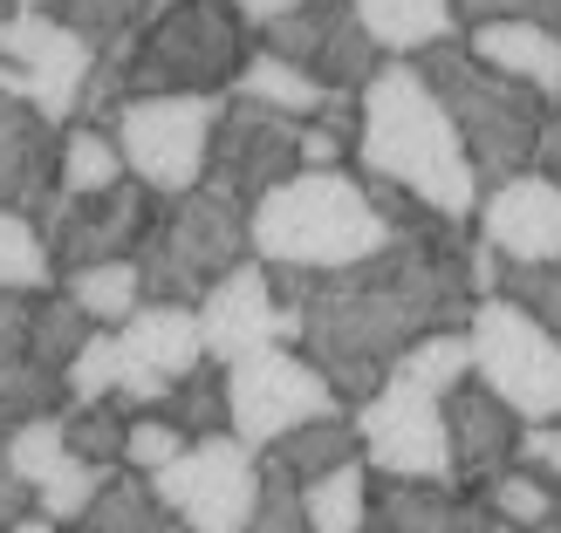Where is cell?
<instances>
[{
	"label": "cell",
	"mask_w": 561,
	"mask_h": 533,
	"mask_svg": "<svg viewBox=\"0 0 561 533\" xmlns=\"http://www.w3.org/2000/svg\"><path fill=\"white\" fill-rule=\"evenodd\" d=\"M356 164L370 178H390L398 192L425 199L445 219L480 212V172L459 144L445 103L417 76L411 55H383L377 76L356 90Z\"/></svg>",
	"instance_id": "cell-1"
},
{
	"label": "cell",
	"mask_w": 561,
	"mask_h": 533,
	"mask_svg": "<svg viewBox=\"0 0 561 533\" xmlns=\"http://www.w3.org/2000/svg\"><path fill=\"white\" fill-rule=\"evenodd\" d=\"M383 240H390L383 212L343 164H301V172H288L247 206V254L267 267L335 274V267H356L363 254H377Z\"/></svg>",
	"instance_id": "cell-2"
},
{
	"label": "cell",
	"mask_w": 561,
	"mask_h": 533,
	"mask_svg": "<svg viewBox=\"0 0 561 533\" xmlns=\"http://www.w3.org/2000/svg\"><path fill=\"white\" fill-rule=\"evenodd\" d=\"M411 62H417V76L432 82V96L445 103V117H453V130H459V144L472 158V172H480V185H500V178H514V172L535 164V137H541L554 103H541L527 82L486 69L480 55H466L459 35L417 48Z\"/></svg>",
	"instance_id": "cell-3"
},
{
	"label": "cell",
	"mask_w": 561,
	"mask_h": 533,
	"mask_svg": "<svg viewBox=\"0 0 561 533\" xmlns=\"http://www.w3.org/2000/svg\"><path fill=\"white\" fill-rule=\"evenodd\" d=\"M145 240L130 246L137 288L151 301H199L233 260H247V199H233L227 185L199 178L179 199H158Z\"/></svg>",
	"instance_id": "cell-4"
},
{
	"label": "cell",
	"mask_w": 561,
	"mask_h": 533,
	"mask_svg": "<svg viewBox=\"0 0 561 533\" xmlns=\"http://www.w3.org/2000/svg\"><path fill=\"white\" fill-rule=\"evenodd\" d=\"M247 62V21L233 0H172L124 62V96H172V90H227Z\"/></svg>",
	"instance_id": "cell-5"
},
{
	"label": "cell",
	"mask_w": 561,
	"mask_h": 533,
	"mask_svg": "<svg viewBox=\"0 0 561 533\" xmlns=\"http://www.w3.org/2000/svg\"><path fill=\"white\" fill-rule=\"evenodd\" d=\"M466 349L472 376H480L520 425H548L561 417V343L507 294H480L466 315Z\"/></svg>",
	"instance_id": "cell-6"
},
{
	"label": "cell",
	"mask_w": 561,
	"mask_h": 533,
	"mask_svg": "<svg viewBox=\"0 0 561 533\" xmlns=\"http://www.w3.org/2000/svg\"><path fill=\"white\" fill-rule=\"evenodd\" d=\"M227 90H172V96H124L110 109V137L124 151V172L151 185L158 199H179L206 178V144Z\"/></svg>",
	"instance_id": "cell-7"
},
{
	"label": "cell",
	"mask_w": 561,
	"mask_h": 533,
	"mask_svg": "<svg viewBox=\"0 0 561 533\" xmlns=\"http://www.w3.org/2000/svg\"><path fill=\"white\" fill-rule=\"evenodd\" d=\"M329 410H343V397H335L329 376L295 349L267 343L254 356L227 362V431L240 444H254V452L274 444V438H288L295 425H316Z\"/></svg>",
	"instance_id": "cell-8"
},
{
	"label": "cell",
	"mask_w": 561,
	"mask_h": 533,
	"mask_svg": "<svg viewBox=\"0 0 561 533\" xmlns=\"http://www.w3.org/2000/svg\"><path fill=\"white\" fill-rule=\"evenodd\" d=\"M96 69V48L48 8H14L0 14V90L27 96L48 124L76 117V96Z\"/></svg>",
	"instance_id": "cell-9"
},
{
	"label": "cell",
	"mask_w": 561,
	"mask_h": 533,
	"mask_svg": "<svg viewBox=\"0 0 561 533\" xmlns=\"http://www.w3.org/2000/svg\"><path fill=\"white\" fill-rule=\"evenodd\" d=\"M356 438H363V465L390 472V479H445L453 486V444H445V410L438 390L383 376L356 410Z\"/></svg>",
	"instance_id": "cell-10"
},
{
	"label": "cell",
	"mask_w": 561,
	"mask_h": 533,
	"mask_svg": "<svg viewBox=\"0 0 561 533\" xmlns=\"http://www.w3.org/2000/svg\"><path fill=\"white\" fill-rule=\"evenodd\" d=\"M151 486L192 533H247V507H254V444H240L233 431L185 438V452L172 465H158Z\"/></svg>",
	"instance_id": "cell-11"
},
{
	"label": "cell",
	"mask_w": 561,
	"mask_h": 533,
	"mask_svg": "<svg viewBox=\"0 0 561 533\" xmlns=\"http://www.w3.org/2000/svg\"><path fill=\"white\" fill-rule=\"evenodd\" d=\"M158 212V192L137 185V178H117L103 192H55V199L42 206V246L55 274L62 267H90V260H124L137 240H145Z\"/></svg>",
	"instance_id": "cell-12"
},
{
	"label": "cell",
	"mask_w": 561,
	"mask_h": 533,
	"mask_svg": "<svg viewBox=\"0 0 561 533\" xmlns=\"http://www.w3.org/2000/svg\"><path fill=\"white\" fill-rule=\"evenodd\" d=\"M295 137H301V117H288V109L274 103H254V96H227L213 117V144H206V178L227 185L233 199L254 206L267 185H280L288 172H301L295 158Z\"/></svg>",
	"instance_id": "cell-13"
},
{
	"label": "cell",
	"mask_w": 561,
	"mask_h": 533,
	"mask_svg": "<svg viewBox=\"0 0 561 533\" xmlns=\"http://www.w3.org/2000/svg\"><path fill=\"white\" fill-rule=\"evenodd\" d=\"M110 335H117V390H124V404H137V410H158L164 390L206 356L192 301H151V308L137 301Z\"/></svg>",
	"instance_id": "cell-14"
},
{
	"label": "cell",
	"mask_w": 561,
	"mask_h": 533,
	"mask_svg": "<svg viewBox=\"0 0 561 533\" xmlns=\"http://www.w3.org/2000/svg\"><path fill=\"white\" fill-rule=\"evenodd\" d=\"M0 452H8V465L27 479V493H35V513L55 520V526L82 520V507L96 499V486L117 472V465H96V459L69 452V444H62V410L14 417V425L0 431Z\"/></svg>",
	"instance_id": "cell-15"
},
{
	"label": "cell",
	"mask_w": 561,
	"mask_h": 533,
	"mask_svg": "<svg viewBox=\"0 0 561 533\" xmlns=\"http://www.w3.org/2000/svg\"><path fill=\"white\" fill-rule=\"evenodd\" d=\"M199 349L213 362H233V356H254L267 343L288 335L280 322V301H274V280H267V260H233L227 274L199 294Z\"/></svg>",
	"instance_id": "cell-16"
},
{
	"label": "cell",
	"mask_w": 561,
	"mask_h": 533,
	"mask_svg": "<svg viewBox=\"0 0 561 533\" xmlns=\"http://www.w3.org/2000/svg\"><path fill=\"white\" fill-rule=\"evenodd\" d=\"M438 410H445V444H453V486L480 493L486 479L514 465L520 452V417L493 397L480 376H459L453 390H438Z\"/></svg>",
	"instance_id": "cell-17"
},
{
	"label": "cell",
	"mask_w": 561,
	"mask_h": 533,
	"mask_svg": "<svg viewBox=\"0 0 561 533\" xmlns=\"http://www.w3.org/2000/svg\"><path fill=\"white\" fill-rule=\"evenodd\" d=\"M480 240L493 246V260H561V185L541 178L535 164L486 185Z\"/></svg>",
	"instance_id": "cell-18"
},
{
	"label": "cell",
	"mask_w": 561,
	"mask_h": 533,
	"mask_svg": "<svg viewBox=\"0 0 561 533\" xmlns=\"http://www.w3.org/2000/svg\"><path fill=\"white\" fill-rule=\"evenodd\" d=\"M55 144L62 124H48L27 96L0 90V206L35 219L55 199Z\"/></svg>",
	"instance_id": "cell-19"
},
{
	"label": "cell",
	"mask_w": 561,
	"mask_h": 533,
	"mask_svg": "<svg viewBox=\"0 0 561 533\" xmlns=\"http://www.w3.org/2000/svg\"><path fill=\"white\" fill-rule=\"evenodd\" d=\"M472 526H480V507H466L459 486H445V479H390V472L363 479L356 533H472Z\"/></svg>",
	"instance_id": "cell-20"
},
{
	"label": "cell",
	"mask_w": 561,
	"mask_h": 533,
	"mask_svg": "<svg viewBox=\"0 0 561 533\" xmlns=\"http://www.w3.org/2000/svg\"><path fill=\"white\" fill-rule=\"evenodd\" d=\"M466 55H480L486 69L527 82L541 103H561V27L541 21H472Z\"/></svg>",
	"instance_id": "cell-21"
},
{
	"label": "cell",
	"mask_w": 561,
	"mask_h": 533,
	"mask_svg": "<svg viewBox=\"0 0 561 533\" xmlns=\"http://www.w3.org/2000/svg\"><path fill=\"white\" fill-rule=\"evenodd\" d=\"M27 315H35V294H8L0 288V425H14L27 410H48L55 404V376L35 370L27 356Z\"/></svg>",
	"instance_id": "cell-22"
},
{
	"label": "cell",
	"mask_w": 561,
	"mask_h": 533,
	"mask_svg": "<svg viewBox=\"0 0 561 533\" xmlns=\"http://www.w3.org/2000/svg\"><path fill=\"white\" fill-rule=\"evenodd\" d=\"M82 533H192V526L158 499L151 472H110L96 499L82 507Z\"/></svg>",
	"instance_id": "cell-23"
},
{
	"label": "cell",
	"mask_w": 561,
	"mask_h": 533,
	"mask_svg": "<svg viewBox=\"0 0 561 533\" xmlns=\"http://www.w3.org/2000/svg\"><path fill=\"white\" fill-rule=\"evenodd\" d=\"M350 8H356L363 27H370V42L383 55H417V48L459 35L453 0H350Z\"/></svg>",
	"instance_id": "cell-24"
},
{
	"label": "cell",
	"mask_w": 561,
	"mask_h": 533,
	"mask_svg": "<svg viewBox=\"0 0 561 533\" xmlns=\"http://www.w3.org/2000/svg\"><path fill=\"white\" fill-rule=\"evenodd\" d=\"M480 513L527 533H561V479H548L541 465H507L500 479L480 486Z\"/></svg>",
	"instance_id": "cell-25"
},
{
	"label": "cell",
	"mask_w": 561,
	"mask_h": 533,
	"mask_svg": "<svg viewBox=\"0 0 561 533\" xmlns=\"http://www.w3.org/2000/svg\"><path fill=\"white\" fill-rule=\"evenodd\" d=\"M82 315H90L96 328H117L137 301H145V288H137V260H90V267H62V280H55Z\"/></svg>",
	"instance_id": "cell-26"
},
{
	"label": "cell",
	"mask_w": 561,
	"mask_h": 533,
	"mask_svg": "<svg viewBox=\"0 0 561 533\" xmlns=\"http://www.w3.org/2000/svg\"><path fill=\"white\" fill-rule=\"evenodd\" d=\"M377 62H383V48L370 42V27H363V21H356V8L343 0V14L329 21L322 48L308 55V76H316L322 90H363V82L377 76Z\"/></svg>",
	"instance_id": "cell-27"
},
{
	"label": "cell",
	"mask_w": 561,
	"mask_h": 533,
	"mask_svg": "<svg viewBox=\"0 0 561 533\" xmlns=\"http://www.w3.org/2000/svg\"><path fill=\"white\" fill-rule=\"evenodd\" d=\"M117 178L130 172H124V151L110 137V124H69L62 144H55V192H103Z\"/></svg>",
	"instance_id": "cell-28"
},
{
	"label": "cell",
	"mask_w": 561,
	"mask_h": 533,
	"mask_svg": "<svg viewBox=\"0 0 561 533\" xmlns=\"http://www.w3.org/2000/svg\"><path fill=\"white\" fill-rule=\"evenodd\" d=\"M233 90H240V96H254V103L288 109V117H301V124L316 117L322 96H329L301 62H280V55H267V48H254V55H247V62L233 69Z\"/></svg>",
	"instance_id": "cell-29"
},
{
	"label": "cell",
	"mask_w": 561,
	"mask_h": 533,
	"mask_svg": "<svg viewBox=\"0 0 561 533\" xmlns=\"http://www.w3.org/2000/svg\"><path fill=\"white\" fill-rule=\"evenodd\" d=\"M267 459H280L295 472V479H316V472H329V465H343V459H363V438H356V425L343 410H329V417H316V425H295L288 438H274V444H261Z\"/></svg>",
	"instance_id": "cell-30"
},
{
	"label": "cell",
	"mask_w": 561,
	"mask_h": 533,
	"mask_svg": "<svg viewBox=\"0 0 561 533\" xmlns=\"http://www.w3.org/2000/svg\"><path fill=\"white\" fill-rule=\"evenodd\" d=\"M185 438H206V431H227V362H213L199 356L192 370L164 390V404H158Z\"/></svg>",
	"instance_id": "cell-31"
},
{
	"label": "cell",
	"mask_w": 561,
	"mask_h": 533,
	"mask_svg": "<svg viewBox=\"0 0 561 533\" xmlns=\"http://www.w3.org/2000/svg\"><path fill=\"white\" fill-rule=\"evenodd\" d=\"M363 459H343L316 472V479H301V513H308V533H356L363 526Z\"/></svg>",
	"instance_id": "cell-32"
},
{
	"label": "cell",
	"mask_w": 561,
	"mask_h": 533,
	"mask_svg": "<svg viewBox=\"0 0 561 533\" xmlns=\"http://www.w3.org/2000/svg\"><path fill=\"white\" fill-rule=\"evenodd\" d=\"M90 328H96V322L82 315L69 294H42V301H35V315H27V356H35V370L62 383L69 356H76V343H82Z\"/></svg>",
	"instance_id": "cell-33"
},
{
	"label": "cell",
	"mask_w": 561,
	"mask_h": 533,
	"mask_svg": "<svg viewBox=\"0 0 561 533\" xmlns=\"http://www.w3.org/2000/svg\"><path fill=\"white\" fill-rule=\"evenodd\" d=\"M0 288H8V294L55 288V260L42 246V227L27 212H8V206H0Z\"/></svg>",
	"instance_id": "cell-34"
},
{
	"label": "cell",
	"mask_w": 561,
	"mask_h": 533,
	"mask_svg": "<svg viewBox=\"0 0 561 533\" xmlns=\"http://www.w3.org/2000/svg\"><path fill=\"white\" fill-rule=\"evenodd\" d=\"M335 14H343V0H301V8H280V14L254 21V42L267 55H280V62H301L308 69V55L322 48V35H329Z\"/></svg>",
	"instance_id": "cell-35"
},
{
	"label": "cell",
	"mask_w": 561,
	"mask_h": 533,
	"mask_svg": "<svg viewBox=\"0 0 561 533\" xmlns=\"http://www.w3.org/2000/svg\"><path fill=\"white\" fill-rule=\"evenodd\" d=\"M472 370V349H466V328H425L417 343L390 362V376L404 383H425V390H453Z\"/></svg>",
	"instance_id": "cell-36"
},
{
	"label": "cell",
	"mask_w": 561,
	"mask_h": 533,
	"mask_svg": "<svg viewBox=\"0 0 561 533\" xmlns=\"http://www.w3.org/2000/svg\"><path fill=\"white\" fill-rule=\"evenodd\" d=\"M62 444H69L76 459H96V465H124V397L69 404V410H62Z\"/></svg>",
	"instance_id": "cell-37"
},
{
	"label": "cell",
	"mask_w": 561,
	"mask_h": 533,
	"mask_svg": "<svg viewBox=\"0 0 561 533\" xmlns=\"http://www.w3.org/2000/svg\"><path fill=\"white\" fill-rule=\"evenodd\" d=\"M247 533H308L301 479L280 459H261L254 465V507H247Z\"/></svg>",
	"instance_id": "cell-38"
},
{
	"label": "cell",
	"mask_w": 561,
	"mask_h": 533,
	"mask_svg": "<svg viewBox=\"0 0 561 533\" xmlns=\"http://www.w3.org/2000/svg\"><path fill=\"white\" fill-rule=\"evenodd\" d=\"M62 397L69 404H96V397H117V335L90 328L62 370Z\"/></svg>",
	"instance_id": "cell-39"
},
{
	"label": "cell",
	"mask_w": 561,
	"mask_h": 533,
	"mask_svg": "<svg viewBox=\"0 0 561 533\" xmlns=\"http://www.w3.org/2000/svg\"><path fill=\"white\" fill-rule=\"evenodd\" d=\"M179 452H185V431L164 410H145V417L124 425V465L130 472H158V465H172Z\"/></svg>",
	"instance_id": "cell-40"
},
{
	"label": "cell",
	"mask_w": 561,
	"mask_h": 533,
	"mask_svg": "<svg viewBox=\"0 0 561 533\" xmlns=\"http://www.w3.org/2000/svg\"><path fill=\"white\" fill-rule=\"evenodd\" d=\"M459 27L472 21H541V27H561V0H453Z\"/></svg>",
	"instance_id": "cell-41"
},
{
	"label": "cell",
	"mask_w": 561,
	"mask_h": 533,
	"mask_svg": "<svg viewBox=\"0 0 561 533\" xmlns=\"http://www.w3.org/2000/svg\"><path fill=\"white\" fill-rule=\"evenodd\" d=\"M527 465H541L548 479H561V417H548V425H520V452Z\"/></svg>",
	"instance_id": "cell-42"
},
{
	"label": "cell",
	"mask_w": 561,
	"mask_h": 533,
	"mask_svg": "<svg viewBox=\"0 0 561 533\" xmlns=\"http://www.w3.org/2000/svg\"><path fill=\"white\" fill-rule=\"evenodd\" d=\"M343 151H350V144H343L329 124H301V137H295V158H301V164H343Z\"/></svg>",
	"instance_id": "cell-43"
},
{
	"label": "cell",
	"mask_w": 561,
	"mask_h": 533,
	"mask_svg": "<svg viewBox=\"0 0 561 533\" xmlns=\"http://www.w3.org/2000/svg\"><path fill=\"white\" fill-rule=\"evenodd\" d=\"M27 513H35V493H27V479L8 465V452H0V526H14Z\"/></svg>",
	"instance_id": "cell-44"
},
{
	"label": "cell",
	"mask_w": 561,
	"mask_h": 533,
	"mask_svg": "<svg viewBox=\"0 0 561 533\" xmlns=\"http://www.w3.org/2000/svg\"><path fill=\"white\" fill-rule=\"evenodd\" d=\"M535 172L561 185V103L548 109V124H541V137H535Z\"/></svg>",
	"instance_id": "cell-45"
},
{
	"label": "cell",
	"mask_w": 561,
	"mask_h": 533,
	"mask_svg": "<svg viewBox=\"0 0 561 533\" xmlns=\"http://www.w3.org/2000/svg\"><path fill=\"white\" fill-rule=\"evenodd\" d=\"M280 8H301V0H233V14L254 27V21H267V14H280Z\"/></svg>",
	"instance_id": "cell-46"
},
{
	"label": "cell",
	"mask_w": 561,
	"mask_h": 533,
	"mask_svg": "<svg viewBox=\"0 0 561 533\" xmlns=\"http://www.w3.org/2000/svg\"><path fill=\"white\" fill-rule=\"evenodd\" d=\"M0 533H55V520H42V513H27V520H14V526H0Z\"/></svg>",
	"instance_id": "cell-47"
},
{
	"label": "cell",
	"mask_w": 561,
	"mask_h": 533,
	"mask_svg": "<svg viewBox=\"0 0 561 533\" xmlns=\"http://www.w3.org/2000/svg\"><path fill=\"white\" fill-rule=\"evenodd\" d=\"M14 8H55V0H14Z\"/></svg>",
	"instance_id": "cell-48"
}]
</instances>
